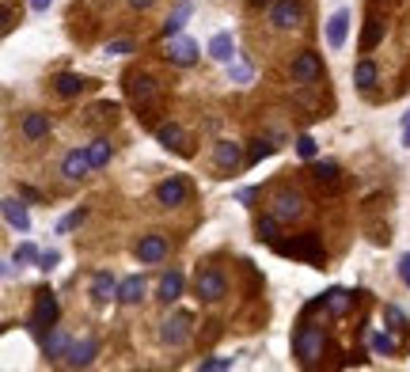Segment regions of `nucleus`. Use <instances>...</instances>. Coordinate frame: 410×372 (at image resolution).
Segmentation results:
<instances>
[{"mask_svg":"<svg viewBox=\"0 0 410 372\" xmlns=\"http://www.w3.org/2000/svg\"><path fill=\"white\" fill-rule=\"evenodd\" d=\"M323 349H327V331H323V323H312V312L304 308L301 323H296V331H293V357L301 361L304 368H312V365H319Z\"/></svg>","mask_w":410,"mask_h":372,"instance_id":"f257e3e1","label":"nucleus"},{"mask_svg":"<svg viewBox=\"0 0 410 372\" xmlns=\"http://www.w3.org/2000/svg\"><path fill=\"white\" fill-rule=\"evenodd\" d=\"M308 23V4L304 0H274L266 12V27L278 35H301Z\"/></svg>","mask_w":410,"mask_h":372,"instance_id":"f03ea898","label":"nucleus"},{"mask_svg":"<svg viewBox=\"0 0 410 372\" xmlns=\"http://www.w3.org/2000/svg\"><path fill=\"white\" fill-rule=\"evenodd\" d=\"M194 297L202 304H220V300H225L228 297V273H225V266H217V262H198Z\"/></svg>","mask_w":410,"mask_h":372,"instance_id":"7ed1b4c3","label":"nucleus"},{"mask_svg":"<svg viewBox=\"0 0 410 372\" xmlns=\"http://www.w3.org/2000/svg\"><path fill=\"white\" fill-rule=\"evenodd\" d=\"M274 251L285 255V258L312 262V266H323V262H327V251H323V239H319V232H301V236H293V239H278Z\"/></svg>","mask_w":410,"mask_h":372,"instance_id":"20e7f679","label":"nucleus"},{"mask_svg":"<svg viewBox=\"0 0 410 372\" xmlns=\"http://www.w3.org/2000/svg\"><path fill=\"white\" fill-rule=\"evenodd\" d=\"M122 87H126L129 103L137 106V111H149V106L160 103V80L149 69H129L126 80H122Z\"/></svg>","mask_w":410,"mask_h":372,"instance_id":"39448f33","label":"nucleus"},{"mask_svg":"<svg viewBox=\"0 0 410 372\" xmlns=\"http://www.w3.org/2000/svg\"><path fill=\"white\" fill-rule=\"evenodd\" d=\"M270 213L278 217L281 224H296V221H304L308 202H304V194L296 190V186L281 182V186H274V190H270Z\"/></svg>","mask_w":410,"mask_h":372,"instance_id":"423d86ee","label":"nucleus"},{"mask_svg":"<svg viewBox=\"0 0 410 372\" xmlns=\"http://www.w3.org/2000/svg\"><path fill=\"white\" fill-rule=\"evenodd\" d=\"M289 80H293L296 87L319 84V80H323V58H319L315 50H301V53L293 58V65H289Z\"/></svg>","mask_w":410,"mask_h":372,"instance_id":"0eeeda50","label":"nucleus"},{"mask_svg":"<svg viewBox=\"0 0 410 372\" xmlns=\"http://www.w3.org/2000/svg\"><path fill=\"white\" fill-rule=\"evenodd\" d=\"M190 334H194V319L186 312H171L168 319L160 323V342L171 346V349H183L190 342Z\"/></svg>","mask_w":410,"mask_h":372,"instance_id":"6e6552de","label":"nucleus"},{"mask_svg":"<svg viewBox=\"0 0 410 372\" xmlns=\"http://www.w3.org/2000/svg\"><path fill=\"white\" fill-rule=\"evenodd\" d=\"M243 163H247L243 145H236V141H217V145H213V171L220 175V179H232Z\"/></svg>","mask_w":410,"mask_h":372,"instance_id":"1a4fd4ad","label":"nucleus"},{"mask_svg":"<svg viewBox=\"0 0 410 372\" xmlns=\"http://www.w3.org/2000/svg\"><path fill=\"white\" fill-rule=\"evenodd\" d=\"M133 255H137L141 266H156V262H163L171 255V239L163 232H149L137 239V247H133Z\"/></svg>","mask_w":410,"mask_h":372,"instance_id":"9d476101","label":"nucleus"},{"mask_svg":"<svg viewBox=\"0 0 410 372\" xmlns=\"http://www.w3.org/2000/svg\"><path fill=\"white\" fill-rule=\"evenodd\" d=\"M58 319V297H53V289H38L35 292V312H31V334H46V327H53Z\"/></svg>","mask_w":410,"mask_h":372,"instance_id":"9b49d317","label":"nucleus"},{"mask_svg":"<svg viewBox=\"0 0 410 372\" xmlns=\"http://www.w3.org/2000/svg\"><path fill=\"white\" fill-rule=\"evenodd\" d=\"M50 92L58 95V99H80V95L95 92V80H87L80 72H58L50 80Z\"/></svg>","mask_w":410,"mask_h":372,"instance_id":"f8f14e48","label":"nucleus"},{"mask_svg":"<svg viewBox=\"0 0 410 372\" xmlns=\"http://www.w3.org/2000/svg\"><path fill=\"white\" fill-rule=\"evenodd\" d=\"M186 198H190V182L183 175H168L156 186V205H163V209H179V205H186Z\"/></svg>","mask_w":410,"mask_h":372,"instance_id":"ddd939ff","label":"nucleus"},{"mask_svg":"<svg viewBox=\"0 0 410 372\" xmlns=\"http://www.w3.org/2000/svg\"><path fill=\"white\" fill-rule=\"evenodd\" d=\"M156 137H160V145L168 152H175V156H194V141H190V133H186L179 122H163L156 129Z\"/></svg>","mask_w":410,"mask_h":372,"instance_id":"4468645a","label":"nucleus"},{"mask_svg":"<svg viewBox=\"0 0 410 372\" xmlns=\"http://www.w3.org/2000/svg\"><path fill=\"white\" fill-rule=\"evenodd\" d=\"M92 156H87V148H69L61 160V179L65 182H84L87 175H92Z\"/></svg>","mask_w":410,"mask_h":372,"instance_id":"2eb2a0df","label":"nucleus"},{"mask_svg":"<svg viewBox=\"0 0 410 372\" xmlns=\"http://www.w3.org/2000/svg\"><path fill=\"white\" fill-rule=\"evenodd\" d=\"M95 357H99V338L95 334H84V338H76V342L69 346V354H65L61 365L65 368H87Z\"/></svg>","mask_w":410,"mask_h":372,"instance_id":"dca6fc26","label":"nucleus"},{"mask_svg":"<svg viewBox=\"0 0 410 372\" xmlns=\"http://www.w3.org/2000/svg\"><path fill=\"white\" fill-rule=\"evenodd\" d=\"M163 58H168V65L190 69V65L198 61V42L186 38V35H175V38H168V46H163Z\"/></svg>","mask_w":410,"mask_h":372,"instance_id":"f3484780","label":"nucleus"},{"mask_svg":"<svg viewBox=\"0 0 410 372\" xmlns=\"http://www.w3.org/2000/svg\"><path fill=\"white\" fill-rule=\"evenodd\" d=\"M308 175H312V182H315L323 194H338V190H342V168H338L335 160L312 163V171H308Z\"/></svg>","mask_w":410,"mask_h":372,"instance_id":"a211bd4d","label":"nucleus"},{"mask_svg":"<svg viewBox=\"0 0 410 372\" xmlns=\"http://www.w3.org/2000/svg\"><path fill=\"white\" fill-rule=\"evenodd\" d=\"M50 129H53L50 114L31 111V114H23V122H19V137H23L27 145H38V141H46V137H50Z\"/></svg>","mask_w":410,"mask_h":372,"instance_id":"6ab92c4d","label":"nucleus"},{"mask_svg":"<svg viewBox=\"0 0 410 372\" xmlns=\"http://www.w3.org/2000/svg\"><path fill=\"white\" fill-rule=\"evenodd\" d=\"M319 300H323V312L330 315V319H342V315L353 308V292H350V289H338V285L327 289Z\"/></svg>","mask_w":410,"mask_h":372,"instance_id":"aec40b11","label":"nucleus"},{"mask_svg":"<svg viewBox=\"0 0 410 372\" xmlns=\"http://www.w3.org/2000/svg\"><path fill=\"white\" fill-rule=\"evenodd\" d=\"M353 84H357L361 95H372V87L380 84V65H376L372 58H361L357 69H353Z\"/></svg>","mask_w":410,"mask_h":372,"instance_id":"412c9836","label":"nucleus"},{"mask_svg":"<svg viewBox=\"0 0 410 372\" xmlns=\"http://www.w3.org/2000/svg\"><path fill=\"white\" fill-rule=\"evenodd\" d=\"M346 35H350V12H346V8H338V12L327 19V46L342 50V46H346Z\"/></svg>","mask_w":410,"mask_h":372,"instance_id":"4be33fe9","label":"nucleus"},{"mask_svg":"<svg viewBox=\"0 0 410 372\" xmlns=\"http://www.w3.org/2000/svg\"><path fill=\"white\" fill-rule=\"evenodd\" d=\"M384 16L376 12V8H369V19H365V35H361V53H372L376 46H380V38H384Z\"/></svg>","mask_w":410,"mask_h":372,"instance_id":"5701e85b","label":"nucleus"},{"mask_svg":"<svg viewBox=\"0 0 410 372\" xmlns=\"http://www.w3.org/2000/svg\"><path fill=\"white\" fill-rule=\"evenodd\" d=\"M183 285H186V278H183V270H168L160 278V289H156V300L160 304H175L183 297Z\"/></svg>","mask_w":410,"mask_h":372,"instance_id":"b1692460","label":"nucleus"},{"mask_svg":"<svg viewBox=\"0 0 410 372\" xmlns=\"http://www.w3.org/2000/svg\"><path fill=\"white\" fill-rule=\"evenodd\" d=\"M114 300H118V304H126V308L141 304V300H145V278H141V273H133V278L118 281V297H114Z\"/></svg>","mask_w":410,"mask_h":372,"instance_id":"393cba45","label":"nucleus"},{"mask_svg":"<svg viewBox=\"0 0 410 372\" xmlns=\"http://www.w3.org/2000/svg\"><path fill=\"white\" fill-rule=\"evenodd\" d=\"M254 239H259V244H278L281 239V221L274 213H262V217H254Z\"/></svg>","mask_w":410,"mask_h":372,"instance_id":"a878e982","label":"nucleus"},{"mask_svg":"<svg viewBox=\"0 0 410 372\" xmlns=\"http://www.w3.org/2000/svg\"><path fill=\"white\" fill-rule=\"evenodd\" d=\"M372 349L380 357H399L403 354V342H399V334L392 327H380V331H372Z\"/></svg>","mask_w":410,"mask_h":372,"instance_id":"bb28decb","label":"nucleus"},{"mask_svg":"<svg viewBox=\"0 0 410 372\" xmlns=\"http://www.w3.org/2000/svg\"><path fill=\"white\" fill-rule=\"evenodd\" d=\"M194 16V4L190 0H179L175 4V12L163 19V38H175V35H183V27H186V19Z\"/></svg>","mask_w":410,"mask_h":372,"instance_id":"cd10ccee","label":"nucleus"},{"mask_svg":"<svg viewBox=\"0 0 410 372\" xmlns=\"http://www.w3.org/2000/svg\"><path fill=\"white\" fill-rule=\"evenodd\" d=\"M110 297H118V281H114V273H110V270H99L92 278V300L107 304Z\"/></svg>","mask_w":410,"mask_h":372,"instance_id":"c85d7f7f","label":"nucleus"},{"mask_svg":"<svg viewBox=\"0 0 410 372\" xmlns=\"http://www.w3.org/2000/svg\"><path fill=\"white\" fill-rule=\"evenodd\" d=\"M4 221L16 228V232H31V213L19 198H4Z\"/></svg>","mask_w":410,"mask_h":372,"instance_id":"c756f323","label":"nucleus"},{"mask_svg":"<svg viewBox=\"0 0 410 372\" xmlns=\"http://www.w3.org/2000/svg\"><path fill=\"white\" fill-rule=\"evenodd\" d=\"M69 346H72V334L69 331H53L50 338H42V354H46L50 361H65Z\"/></svg>","mask_w":410,"mask_h":372,"instance_id":"7c9ffc66","label":"nucleus"},{"mask_svg":"<svg viewBox=\"0 0 410 372\" xmlns=\"http://www.w3.org/2000/svg\"><path fill=\"white\" fill-rule=\"evenodd\" d=\"M232 53H236V42H232L228 31H220V35H213V42H209V58L220 61V65H232Z\"/></svg>","mask_w":410,"mask_h":372,"instance_id":"2f4dec72","label":"nucleus"},{"mask_svg":"<svg viewBox=\"0 0 410 372\" xmlns=\"http://www.w3.org/2000/svg\"><path fill=\"white\" fill-rule=\"evenodd\" d=\"M87 156H92V168L99 171V168H107V163H110L114 148H110V141H107V137H95L92 145H87Z\"/></svg>","mask_w":410,"mask_h":372,"instance_id":"473e14b6","label":"nucleus"},{"mask_svg":"<svg viewBox=\"0 0 410 372\" xmlns=\"http://www.w3.org/2000/svg\"><path fill=\"white\" fill-rule=\"evenodd\" d=\"M87 126H95V122H110L114 126L118 122V103H99V106H92V118H84Z\"/></svg>","mask_w":410,"mask_h":372,"instance_id":"72a5a7b5","label":"nucleus"},{"mask_svg":"<svg viewBox=\"0 0 410 372\" xmlns=\"http://www.w3.org/2000/svg\"><path fill=\"white\" fill-rule=\"evenodd\" d=\"M384 319H387V327H392L395 334H406V315H403V308H395V304H384Z\"/></svg>","mask_w":410,"mask_h":372,"instance_id":"f704fd0d","label":"nucleus"},{"mask_svg":"<svg viewBox=\"0 0 410 372\" xmlns=\"http://www.w3.org/2000/svg\"><path fill=\"white\" fill-rule=\"evenodd\" d=\"M274 152H278V145H274V141H266V137H259V141H251L247 163H259V160H266V156H274Z\"/></svg>","mask_w":410,"mask_h":372,"instance_id":"c9c22d12","label":"nucleus"},{"mask_svg":"<svg viewBox=\"0 0 410 372\" xmlns=\"http://www.w3.org/2000/svg\"><path fill=\"white\" fill-rule=\"evenodd\" d=\"M38 258H42V251H38L35 244H19V251H16V262H19V266H38Z\"/></svg>","mask_w":410,"mask_h":372,"instance_id":"e433bc0d","label":"nucleus"},{"mask_svg":"<svg viewBox=\"0 0 410 372\" xmlns=\"http://www.w3.org/2000/svg\"><path fill=\"white\" fill-rule=\"evenodd\" d=\"M296 152H301L304 160H315V152H319V145H315V137H308V133H301V137H296Z\"/></svg>","mask_w":410,"mask_h":372,"instance_id":"4c0bfd02","label":"nucleus"},{"mask_svg":"<svg viewBox=\"0 0 410 372\" xmlns=\"http://www.w3.org/2000/svg\"><path fill=\"white\" fill-rule=\"evenodd\" d=\"M198 368L202 372H225V368H232V357H202Z\"/></svg>","mask_w":410,"mask_h":372,"instance_id":"58836bf2","label":"nucleus"},{"mask_svg":"<svg viewBox=\"0 0 410 372\" xmlns=\"http://www.w3.org/2000/svg\"><path fill=\"white\" fill-rule=\"evenodd\" d=\"M84 217H87V209H72L69 217H65V221L58 224V232H69V228H80L84 224Z\"/></svg>","mask_w":410,"mask_h":372,"instance_id":"ea45409f","label":"nucleus"},{"mask_svg":"<svg viewBox=\"0 0 410 372\" xmlns=\"http://www.w3.org/2000/svg\"><path fill=\"white\" fill-rule=\"evenodd\" d=\"M61 262V251H42V258H38V270H53Z\"/></svg>","mask_w":410,"mask_h":372,"instance_id":"a19ab883","label":"nucleus"},{"mask_svg":"<svg viewBox=\"0 0 410 372\" xmlns=\"http://www.w3.org/2000/svg\"><path fill=\"white\" fill-rule=\"evenodd\" d=\"M16 23H19V16H16V8H12V4H8V0H4V35H12V31H16Z\"/></svg>","mask_w":410,"mask_h":372,"instance_id":"79ce46f5","label":"nucleus"},{"mask_svg":"<svg viewBox=\"0 0 410 372\" xmlns=\"http://www.w3.org/2000/svg\"><path fill=\"white\" fill-rule=\"evenodd\" d=\"M137 46L133 42H126V38H118V42H107V53H133Z\"/></svg>","mask_w":410,"mask_h":372,"instance_id":"37998d69","label":"nucleus"},{"mask_svg":"<svg viewBox=\"0 0 410 372\" xmlns=\"http://www.w3.org/2000/svg\"><path fill=\"white\" fill-rule=\"evenodd\" d=\"M232 80L247 84V80H251V65H232Z\"/></svg>","mask_w":410,"mask_h":372,"instance_id":"c03bdc74","label":"nucleus"},{"mask_svg":"<svg viewBox=\"0 0 410 372\" xmlns=\"http://www.w3.org/2000/svg\"><path fill=\"white\" fill-rule=\"evenodd\" d=\"M399 278H403V285H410V255L399 258Z\"/></svg>","mask_w":410,"mask_h":372,"instance_id":"a18cd8bd","label":"nucleus"},{"mask_svg":"<svg viewBox=\"0 0 410 372\" xmlns=\"http://www.w3.org/2000/svg\"><path fill=\"white\" fill-rule=\"evenodd\" d=\"M152 4H156V0H129V8H133V12H149Z\"/></svg>","mask_w":410,"mask_h":372,"instance_id":"49530a36","label":"nucleus"},{"mask_svg":"<svg viewBox=\"0 0 410 372\" xmlns=\"http://www.w3.org/2000/svg\"><path fill=\"white\" fill-rule=\"evenodd\" d=\"M27 4H31V8H35V12H46V8L53 4V0H27Z\"/></svg>","mask_w":410,"mask_h":372,"instance_id":"de8ad7c7","label":"nucleus"},{"mask_svg":"<svg viewBox=\"0 0 410 372\" xmlns=\"http://www.w3.org/2000/svg\"><path fill=\"white\" fill-rule=\"evenodd\" d=\"M403 145L410 148V114H406V122H403Z\"/></svg>","mask_w":410,"mask_h":372,"instance_id":"09e8293b","label":"nucleus"},{"mask_svg":"<svg viewBox=\"0 0 410 372\" xmlns=\"http://www.w3.org/2000/svg\"><path fill=\"white\" fill-rule=\"evenodd\" d=\"M247 4H251V8H262V4H266V8H270V4H274V0H247Z\"/></svg>","mask_w":410,"mask_h":372,"instance_id":"8fccbe9b","label":"nucleus"}]
</instances>
